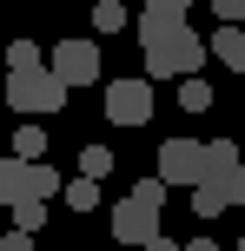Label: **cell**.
Masks as SVG:
<instances>
[{
	"instance_id": "1",
	"label": "cell",
	"mask_w": 245,
	"mask_h": 251,
	"mask_svg": "<svg viewBox=\"0 0 245 251\" xmlns=\"http://www.w3.org/2000/svg\"><path fill=\"white\" fill-rule=\"evenodd\" d=\"M133 33H139V47H146V79H192L199 66H206V53H212V40H199L186 20L153 13V7L133 20Z\"/></svg>"
},
{
	"instance_id": "2",
	"label": "cell",
	"mask_w": 245,
	"mask_h": 251,
	"mask_svg": "<svg viewBox=\"0 0 245 251\" xmlns=\"http://www.w3.org/2000/svg\"><path fill=\"white\" fill-rule=\"evenodd\" d=\"M66 93H73V86H66L53 66H33V73H13V79H7V106H13L20 119H47V113H60Z\"/></svg>"
},
{
	"instance_id": "3",
	"label": "cell",
	"mask_w": 245,
	"mask_h": 251,
	"mask_svg": "<svg viewBox=\"0 0 245 251\" xmlns=\"http://www.w3.org/2000/svg\"><path fill=\"white\" fill-rule=\"evenodd\" d=\"M159 178L179 185V192H199L206 185V146L199 139H166L159 146Z\"/></svg>"
},
{
	"instance_id": "4",
	"label": "cell",
	"mask_w": 245,
	"mask_h": 251,
	"mask_svg": "<svg viewBox=\"0 0 245 251\" xmlns=\"http://www.w3.org/2000/svg\"><path fill=\"white\" fill-rule=\"evenodd\" d=\"M106 119L113 126H146L153 119V79H106Z\"/></svg>"
},
{
	"instance_id": "5",
	"label": "cell",
	"mask_w": 245,
	"mask_h": 251,
	"mask_svg": "<svg viewBox=\"0 0 245 251\" xmlns=\"http://www.w3.org/2000/svg\"><path fill=\"white\" fill-rule=\"evenodd\" d=\"M47 66L66 79V86H93V79H100V47L73 33V40H60V47L47 53Z\"/></svg>"
},
{
	"instance_id": "6",
	"label": "cell",
	"mask_w": 245,
	"mask_h": 251,
	"mask_svg": "<svg viewBox=\"0 0 245 251\" xmlns=\"http://www.w3.org/2000/svg\"><path fill=\"white\" fill-rule=\"evenodd\" d=\"M113 238H119V245H139V251H146V245L159 238V212H153V205H139V199L126 192V199L113 205Z\"/></svg>"
},
{
	"instance_id": "7",
	"label": "cell",
	"mask_w": 245,
	"mask_h": 251,
	"mask_svg": "<svg viewBox=\"0 0 245 251\" xmlns=\"http://www.w3.org/2000/svg\"><path fill=\"white\" fill-rule=\"evenodd\" d=\"M60 192H66V178L53 172L47 159H33V165L13 159V199H40V205H47V199H60Z\"/></svg>"
},
{
	"instance_id": "8",
	"label": "cell",
	"mask_w": 245,
	"mask_h": 251,
	"mask_svg": "<svg viewBox=\"0 0 245 251\" xmlns=\"http://www.w3.org/2000/svg\"><path fill=\"white\" fill-rule=\"evenodd\" d=\"M239 172H245L239 146H232V139H212V146H206V185H232Z\"/></svg>"
},
{
	"instance_id": "9",
	"label": "cell",
	"mask_w": 245,
	"mask_h": 251,
	"mask_svg": "<svg viewBox=\"0 0 245 251\" xmlns=\"http://www.w3.org/2000/svg\"><path fill=\"white\" fill-rule=\"evenodd\" d=\"M212 60H225L232 73H245V26H219L212 33Z\"/></svg>"
},
{
	"instance_id": "10",
	"label": "cell",
	"mask_w": 245,
	"mask_h": 251,
	"mask_svg": "<svg viewBox=\"0 0 245 251\" xmlns=\"http://www.w3.org/2000/svg\"><path fill=\"white\" fill-rule=\"evenodd\" d=\"M13 159H27V165L47 159V126H40V119H20V132H13Z\"/></svg>"
},
{
	"instance_id": "11",
	"label": "cell",
	"mask_w": 245,
	"mask_h": 251,
	"mask_svg": "<svg viewBox=\"0 0 245 251\" xmlns=\"http://www.w3.org/2000/svg\"><path fill=\"white\" fill-rule=\"evenodd\" d=\"M60 199L73 205V212H93V205H100V178H86V172H80V178H66V192H60Z\"/></svg>"
},
{
	"instance_id": "12",
	"label": "cell",
	"mask_w": 245,
	"mask_h": 251,
	"mask_svg": "<svg viewBox=\"0 0 245 251\" xmlns=\"http://www.w3.org/2000/svg\"><path fill=\"white\" fill-rule=\"evenodd\" d=\"M179 106H186V113H212V86H206V79H179Z\"/></svg>"
},
{
	"instance_id": "13",
	"label": "cell",
	"mask_w": 245,
	"mask_h": 251,
	"mask_svg": "<svg viewBox=\"0 0 245 251\" xmlns=\"http://www.w3.org/2000/svg\"><path fill=\"white\" fill-rule=\"evenodd\" d=\"M225 205H232V192H225V185H199V192H192V212H199V218H219Z\"/></svg>"
},
{
	"instance_id": "14",
	"label": "cell",
	"mask_w": 245,
	"mask_h": 251,
	"mask_svg": "<svg viewBox=\"0 0 245 251\" xmlns=\"http://www.w3.org/2000/svg\"><path fill=\"white\" fill-rule=\"evenodd\" d=\"M126 20L133 13L119 7V0H100V7H93V26H100V33H126Z\"/></svg>"
},
{
	"instance_id": "15",
	"label": "cell",
	"mask_w": 245,
	"mask_h": 251,
	"mask_svg": "<svg viewBox=\"0 0 245 251\" xmlns=\"http://www.w3.org/2000/svg\"><path fill=\"white\" fill-rule=\"evenodd\" d=\"M7 66H13V73H33V66H47V53H40L33 40H13V47H7Z\"/></svg>"
},
{
	"instance_id": "16",
	"label": "cell",
	"mask_w": 245,
	"mask_h": 251,
	"mask_svg": "<svg viewBox=\"0 0 245 251\" xmlns=\"http://www.w3.org/2000/svg\"><path fill=\"white\" fill-rule=\"evenodd\" d=\"M47 225V205L40 199H13V231H40Z\"/></svg>"
},
{
	"instance_id": "17",
	"label": "cell",
	"mask_w": 245,
	"mask_h": 251,
	"mask_svg": "<svg viewBox=\"0 0 245 251\" xmlns=\"http://www.w3.org/2000/svg\"><path fill=\"white\" fill-rule=\"evenodd\" d=\"M80 172H86V178H106V172H113V146H86V152H80Z\"/></svg>"
},
{
	"instance_id": "18",
	"label": "cell",
	"mask_w": 245,
	"mask_h": 251,
	"mask_svg": "<svg viewBox=\"0 0 245 251\" xmlns=\"http://www.w3.org/2000/svg\"><path fill=\"white\" fill-rule=\"evenodd\" d=\"M212 13H219V26H239L245 20V0H212Z\"/></svg>"
},
{
	"instance_id": "19",
	"label": "cell",
	"mask_w": 245,
	"mask_h": 251,
	"mask_svg": "<svg viewBox=\"0 0 245 251\" xmlns=\"http://www.w3.org/2000/svg\"><path fill=\"white\" fill-rule=\"evenodd\" d=\"M146 7H153V13H172V20H186V7H192V0H146Z\"/></svg>"
},
{
	"instance_id": "20",
	"label": "cell",
	"mask_w": 245,
	"mask_h": 251,
	"mask_svg": "<svg viewBox=\"0 0 245 251\" xmlns=\"http://www.w3.org/2000/svg\"><path fill=\"white\" fill-rule=\"evenodd\" d=\"M0 205H13V159H0Z\"/></svg>"
},
{
	"instance_id": "21",
	"label": "cell",
	"mask_w": 245,
	"mask_h": 251,
	"mask_svg": "<svg viewBox=\"0 0 245 251\" xmlns=\"http://www.w3.org/2000/svg\"><path fill=\"white\" fill-rule=\"evenodd\" d=\"M0 251H33V231H7V238H0Z\"/></svg>"
},
{
	"instance_id": "22",
	"label": "cell",
	"mask_w": 245,
	"mask_h": 251,
	"mask_svg": "<svg viewBox=\"0 0 245 251\" xmlns=\"http://www.w3.org/2000/svg\"><path fill=\"white\" fill-rule=\"evenodd\" d=\"M146 251H186V245H179V238H166V231H159V238L146 245Z\"/></svg>"
},
{
	"instance_id": "23",
	"label": "cell",
	"mask_w": 245,
	"mask_h": 251,
	"mask_svg": "<svg viewBox=\"0 0 245 251\" xmlns=\"http://www.w3.org/2000/svg\"><path fill=\"white\" fill-rule=\"evenodd\" d=\"M225 192H232V205H245V172L232 178V185H225Z\"/></svg>"
},
{
	"instance_id": "24",
	"label": "cell",
	"mask_w": 245,
	"mask_h": 251,
	"mask_svg": "<svg viewBox=\"0 0 245 251\" xmlns=\"http://www.w3.org/2000/svg\"><path fill=\"white\" fill-rule=\"evenodd\" d=\"M186 251H219V245H212V238H186Z\"/></svg>"
},
{
	"instance_id": "25",
	"label": "cell",
	"mask_w": 245,
	"mask_h": 251,
	"mask_svg": "<svg viewBox=\"0 0 245 251\" xmlns=\"http://www.w3.org/2000/svg\"><path fill=\"white\" fill-rule=\"evenodd\" d=\"M239 251H245V231H239Z\"/></svg>"
}]
</instances>
